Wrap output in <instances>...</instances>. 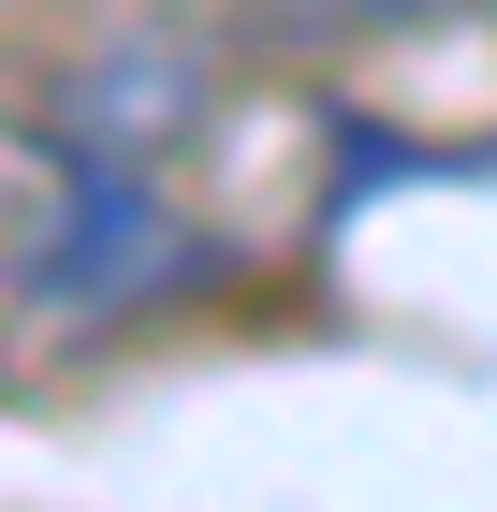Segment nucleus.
<instances>
[{"mask_svg": "<svg viewBox=\"0 0 497 512\" xmlns=\"http://www.w3.org/2000/svg\"><path fill=\"white\" fill-rule=\"evenodd\" d=\"M205 15H381V0H205Z\"/></svg>", "mask_w": 497, "mask_h": 512, "instance_id": "1", "label": "nucleus"}]
</instances>
